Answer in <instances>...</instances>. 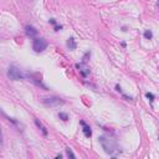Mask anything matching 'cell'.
<instances>
[{
    "label": "cell",
    "mask_w": 159,
    "mask_h": 159,
    "mask_svg": "<svg viewBox=\"0 0 159 159\" xmlns=\"http://www.w3.org/2000/svg\"><path fill=\"white\" fill-rule=\"evenodd\" d=\"M99 143H101V146L102 148L105 149L107 154L112 155V157H116V155H118L119 153H122V149L117 146V143L114 142L113 139H110L107 138V137H99Z\"/></svg>",
    "instance_id": "1"
},
{
    "label": "cell",
    "mask_w": 159,
    "mask_h": 159,
    "mask_svg": "<svg viewBox=\"0 0 159 159\" xmlns=\"http://www.w3.org/2000/svg\"><path fill=\"white\" fill-rule=\"evenodd\" d=\"M8 77L12 81H20L24 80V74L21 72V70L16 66H10L8 70Z\"/></svg>",
    "instance_id": "2"
},
{
    "label": "cell",
    "mask_w": 159,
    "mask_h": 159,
    "mask_svg": "<svg viewBox=\"0 0 159 159\" xmlns=\"http://www.w3.org/2000/svg\"><path fill=\"white\" fill-rule=\"evenodd\" d=\"M46 47H47V41L45 39H35L33 42V49L34 51H36V52H42V51H45Z\"/></svg>",
    "instance_id": "3"
},
{
    "label": "cell",
    "mask_w": 159,
    "mask_h": 159,
    "mask_svg": "<svg viewBox=\"0 0 159 159\" xmlns=\"http://www.w3.org/2000/svg\"><path fill=\"white\" fill-rule=\"evenodd\" d=\"M44 103H45L46 106L56 107V106H60V105H63L65 101L60 97H51V98H45V99H44Z\"/></svg>",
    "instance_id": "4"
},
{
    "label": "cell",
    "mask_w": 159,
    "mask_h": 159,
    "mask_svg": "<svg viewBox=\"0 0 159 159\" xmlns=\"http://www.w3.org/2000/svg\"><path fill=\"white\" fill-rule=\"evenodd\" d=\"M76 67L78 69V71H80V74L83 76V77H87L88 75H90V67H87L86 66L85 62H81V63H76Z\"/></svg>",
    "instance_id": "5"
},
{
    "label": "cell",
    "mask_w": 159,
    "mask_h": 159,
    "mask_svg": "<svg viewBox=\"0 0 159 159\" xmlns=\"http://www.w3.org/2000/svg\"><path fill=\"white\" fill-rule=\"evenodd\" d=\"M25 31H26V35L30 37H35L37 35V30L34 26H31V25H28L26 28H25Z\"/></svg>",
    "instance_id": "6"
},
{
    "label": "cell",
    "mask_w": 159,
    "mask_h": 159,
    "mask_svg": "<svg viewBox=\"0 0 159 159\" xmlns=\"http://www.w3.org/2000/svg\"><path fill=\"white\" fill-rule=\"evenodd\" d=\"M81 124L83 126V134H85L87 138H90L91 135H92V131H91V128L88 126H86L83 121H81Z\"/></svg>",
    "instance_id": "7"
},
{
    "label": "cell",
    "mask_w": 159,
    "mask_h": 159,
    "mask_svg": "<svg viewBox=\"0 0 159 159\" xmlns=\"http://www.w3.org/2000/svg\"><path fill=\"white\" fill-rule=\"evenodd\" d=\"M67 47H69L70 50H76L77 45H76V41H75L74 37H70L69 40H67Z\"/></svg>",
    "instance_id": "8"
},
{
    "label": "cell",
    "mask_w": 159,
    "mask_h": 159,
    "mask_svg": "<svg viewBox=\"0 0 159 159\" xmlns=\"http://www.w3.org/2000/svg\"><path fill=\"white\" fill-rule=\"evenodd\" d=\"M35 123H36V124H37V127H39V128H40L41 131H42V133H44V134H45V135L47 134V131H46V128H45V127H44V126H42V124H41V123L39 122L37 119H35Z\"/></svg>",
    "instance_id": "9"
},
{
    "label": "cell",
    "mask_w": 159,
    "mask_h": 159,
    "mask_svg": "<svg viewBox=\"0 0 159 159\" xmlns=\"http://www.w3.org/2000/svg\"><path fill=\"white\" fill-rule=\"evenodd\" d=\"M144 37H146L147 40H151L152 37H153V34H152V31H149V30H147V31L144 33Z\"/></svg>",
    "instance_id": "10"
},
{
    "label": "cell",
    "mask_w": 159,
    "mask_h": 159,
    "mask_svg": "<svg viewBox=\"0 0 159 159\" xmlns=\"http://www.w3.org/2000/svg\"><path fill=\"white\" fill-rule=\"evenodd\" d=\"M66 153H67V155H69V157H71V158H76V155L74 154V152L71 151L70 148H66Z\"/></svg>",
    "instance_id": "11"
},
{
    "label": "cell",
    "mask_w": 159,
    "mask_h": 159,
    "mask_svg": "<svg viewBox=\"0 0 159 159\" xmlns=\"http://www.w3.org/2000/svg\"><path fill=\"white\" fill-rule=\"evenodd\" d=\"M58 117H60V118L62 119V121H67V119H69V116H67V114L66 113H58Z\"/></svg>",
    "instance_id": "12"
},
{
    "label": "cell",
    "mask_w": 159,
    "mask_h": 159,
    "mask_svg": "<svg viewBox=\"0 0 159 159\" xmlns=\"http://www.w3.org/2000/svg\"><path fill=\"white\" fill-rule=\"evenodd\" d=\"M146 97H147L148 99L151 101V102H153V101H154V94H153V93H151V92H148V93L146 94Z\"/></svg>",
    "instance_id": "13"
},
{
    "label": "cell",
    "mask_w": 159,
    "mask_h": 159,
    "mask_svg": "<svg viewBox=\"0 0 159 159\" xmlns=\"http://www.w3.org/2000/svg\"><path fill=\"white\" fill-rule=\"evenodd\" d=\"M61 29H62L61 25H56V26H55V30H56V31H60Z\"/></svg>",
    "instance_id": "14"
},
{
    "label": "cell",
    "mask_w": 159,
    "mask_h": 159,
    "mask_svg": "<svg viewBox=\"0 0 159 159\" xmlns=\"http://www.w3.org/2000/svg\"><path fill=\"white\" fill-rule=\"evenodd\" d=\"M50 22L53 25H56V20H55V19H50Z\"/></svg>",
    "instance_id": "15"
},
{
    "label": "cell",
    "mask_w": 159,
    "mask_h": 159,
    "mask_svg": "<svg viewBox=\"0 0 159 159\" xmlns=\"http://www.w3.org/2000/svg\"><path fill=\"white\" fill-rule=\"evenodd\" d=\"M116 88H117V91H118V92H121V87H119V86H118V85L116 86Z\"/></svg>",
    "instance_id": "16"
}]
</instances>
